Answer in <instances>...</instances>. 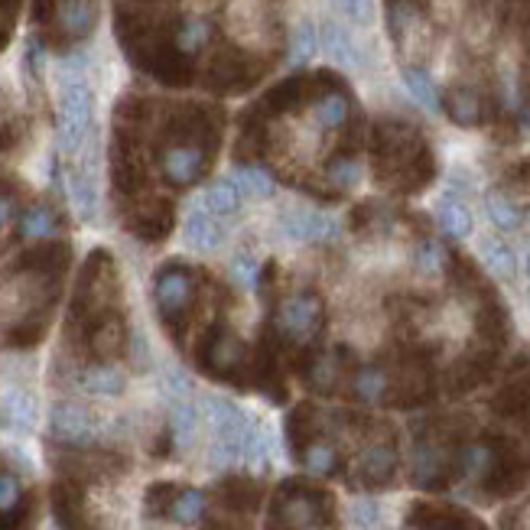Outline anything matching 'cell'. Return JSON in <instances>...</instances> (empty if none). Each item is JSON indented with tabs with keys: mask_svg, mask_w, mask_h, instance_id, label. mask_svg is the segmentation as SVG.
<instances>
[{
	"mask_svg": "<svg viewBox=\"0 0 530 530\" xmlns=\"http://www.w3.org/2000/svg\"><path fill=\"white\" fill-rule=\"evenodd\" d=\"M209 36H212L209 20L192 17V20L183 23V27H179V33H176V46L183 49L186 56H192V53H199V49H202L205 43H209Z\"/></svg>",
	"mask_w": 530,
	"mask_h": 530,
	"instance_id": "33",
	"label": "cell"
},
{
	"mask_svg": "<svg viewBox=\"0 0 530 530\" xmlns=\"http://www.w3.org/2000/svg\"><path fill=\"white\" fill-rule=\"evenodd\" d=\"M361 179V166L355 160H339L329 166V183L335 189H355Z\"/></svg>",
	"mask_w": 530,
	"mask_h": 530,
	"instance_id": "37",
	"label": "cell"
},
{
	"mask_svg": "<svg viewBox=\"0 0 530 530\" xmlns=\"http://www.w3.org/2000/svg\"><path fill=\"white\" fill-rule=\"evenodd\" d=\"M14 215H17V202L10 196H0V228L14 222Z\"/></svg>",
	"mask_w": 530,
	"mask_h": 530,
	"instance_id": "43",
	"label": "cell"
},
{
	"mask_svg": "<svg viewBox=\"0 0 530 530\" xmlns=\"http://www.w3.org/2000/svg\"><path fill=\"white\" fill-rule=\"evenodd\" d=\"M69 196H72V205L79 218L85 222H95L98 215V189H95V176L85 173L82 166L79 170H69Z\"/></svg>",
	"mask_w": 530,
	"mask_h": 530,
	"instance_id": "17",
	"label": "cell"
},
{
	"mask_svg": "<svg viewBox=\"0 0 530 530\" xmlns=\"http://www.w3.org/2000/svg\"><path fill=\"white\" fill-rule=\"evenodd\" d=\"M173 495H176V488H173L170 482L153 485V488H150V495H147V514H150V517L166 514V508H170Z\"/></svg>",
	"mask_w": 530,
	"mask_h": 530,
	"instance_id": "39",
	"label": "cell"
},
{
	"mask_svg": "<svg viewBox=\"0 0 530 530\" xmlns=\"http://www.w3.org/2000/svg\"><path fill=\"white\" fill-rule=\"evenodd\" d=\"M98 23V0H56V30L62 40H88Z\"/></svg>",
	"mask_w": 530,
	"mask_h": 530,
	"instance_id": "7",
	"label": "cell"
},
{
	"mask_svg": "<svg viewBox=\"0 0 530 530\" xmlns=\"http://www.w3.org/2000/svg\"><path fill=\"white\" fill-rule=\"evenodd\" d=\"M322 49H326V56L335 62V66H345V69H355L358 66V46L355 40L348 36L345 27H339V23H326L322 27Z\"/></svg>",
	"mask_w": 530,
	"mask_h": 530,
	"instance_id": "13",
	"label": "cell"
},
{
	"mask_svg": "<svg viewBox=\"0 0 530 530\" xmlns=\"http://www.w3.org/2000/svg\"><path fill=\"white\" fill-rule=\"evenodd\" d=\"M485 212L491 218V225L501 228V231H517L524 225V215L521 209L504 196V192H488V199H485Z\"/></svg>",
	"mask_w": 530,
	"mask_h": 530,
	"instance_id": "26",
	"label": "cell"
},
{
	"mask_svg": "<svg viewBox=\"0 0 530 530\" xmlns=\"http://www.w3.org/2000/svg\"><path fill=\"white\" fill-rule=\"evenodd\" d=\"M335 378H339V365H335L332 358H319L313 371H309V381H313L316 387H329Z\"/></svg>",
	"mask_w": 530,
	"mask_h": 530,
	"instance_id": "41",
	"label": "cell"
},
{
	"mask_svg": "<svg viewBox=\"0 0 530 530\" xmlns=\"http://www.w3.org/2000/svg\"><path fill=\"white\" fill-rule=\"evenodd\" d=\"M332 4L339 7L342 17L358 23V27H368V23L374 20V4H371V0H332Z\"/></svg>",
	"mask_w": 530,
	"mask_h": 530,
	"instance_id": "38",
	"label": "cell"
},
{
	"mask_svg": "<svg viewBox=\"0 0 530 530\" xmlns=\"http://www.w3.org/2000/svg\"><path fill=\"white\" fill-rule=\"evenodd\" d=\"M56 517L62 530H88L85 527V508H82V495L69 485L56 488Z\"/></svg>",
	"mask_w": 530,
	"mask_h": 530,
	"instance_id": "23",
	"label": "cell"
},
{
	"mask_svg": "<svg viewBox=\"0 0 530 530\" xmlns=\"http://www.w3.org/2000/svg\"><path fill=\"white\" fill-rule=\"evenodd\" d=\"M4 413L17 433H30L36 426V400L27 391H10L4 397Z\"/></svg>",
	"mask_w": 530,
	"mask_h": 530,
	"instance_id": "24",
	"label": "cell"
},
{
	"mask_svg": "<svg viewBox=\"0 0 530 530\" xmlns=\"http://www.w3.org/2000/svg\"><path fill=\"white\" fill-rule=\"evenodd\" d=\"M248 365V348L225 329H218L209 345H205V368H209L215 378H238V371Z\"/></svg>",
	"mask_w": 530,
	"mask_h": 530,
	"instance_id": "5",
	"label": "cell"
},
{
	"mask_svg": "<svg viewBox=\"0 0 530 530\" xmlns=\"http://www.w3.org/2000/svg\"><path fill=\"white\" fill-rule=\"evenodd\" d=\"M436 218H439V225H443L446 235L459 238V241L469 238V235H472V228H475L469 205L459 202L456 196H443V199L436 202Z\"/></svg>",
	"mask_w": 530,
	"mask_h": 530,
	"instance_id": "14",
	"label": "cell"
},
{
	"mask_svg": "<svg viewBox=\"0 0 530 530\" xmlns=\"http://www.w3.org/2000/svg\"><path fill=\"white\" fill-rule=\"evenodd\" d=\"M183 235H186V244L192 251H215L218 244H222V228L215 225V218L209 212H192L186 218V228H183Z\"/></svg>",
	"mask_w": 530,
	"mask_h": 530,
	"instance_id": "16",
	"label": "cell"
},
{
	"mask_svg": "<svg viewBox=\"0 0 530 530\" xmlns=\"http://www.w3.org/2000/svg\"><path fill=\"white\" fill-rule=\"evenodd\" d=\"M124 348V322L121 319H105L92 332V352L98 358H114Z\"/></svg>",
	"mask_w": 530,
	"mask_h": 530,
	"instance_id": "27",
	"label": "cell"
},
{
	"mask_svg": "<svg viewBox=\"0 0 530 530\" xmlns=\"http://www.w3.org/2000/svg\"><path fill=\"white\" fill-rule=\"evenodd\" d=\"M205 508H209V498H205V491L199 488H183V491H176L173 501H170V508H166V517H173L176 524H199L202 517H205Z\"/></svg>",
	"mask_w": 530,
	"mask_h": 530,
	"instance_id": "18",
	"label": "cell"
},
{
	"mask_svg": "<svg viewBox=\"0 0 530 530\" xmlns=\"http://www.w3.org/2000/svg\"><path fill=\"white\" fill-rule=\"evenodd\" d=\"M79 387L95 397H118L124 391V374L114 365H92L79 374Z\"/></svg>",
	"mask_w": 530,
	"mask_h": 530,
	"instance_id": "15",
	"label": "cell"
},
{
	"mask_svg": "<svg viewBox=\"0 0 530 530\" xmlns=\"http://www.w3.org/2000/svg\"><path fill=\"white\" fill-rule=\"evenodd\" d=\"M397 472V452L387 446V443H374L358 456L355 462V478L358 485H368V488H378L387 485Z\"/></svg>",
	"mask_w": 530,
	"mask_h": 530,
	"instance_id": "10",
	"label": "cell"
},
{
	"mask_svg": "<svg viewBox=\"0 0 530 530\" xmlns=\"http://www.w3.org/2000/svg\"><path fill=\"white\" fill-rule=\"evenodd\" d=\"M378 517H381L378 501L358 498V501L352 504V524H355V527H374V524H378Z\"/></svg>",
	"mask_w": 530,
	"mask_h": 530,
	"instance_id": "40",
	"label": "cell"
},
{
	"mask_svg": "<svg viewBox=\"0 0 530 530\" xmlns=\"http://www.w3.org/2000/svg\"><path fill=\"white\" fill-rule=\"evenodd\" d=\"M235 183L241 186V192H251L254 199H270L277 189L274 176H270L267 170H261V166H241Z\"/></svg>",
	"mask_w": 530,
	"mask_h": 530,
	"instance_id": "31",
	"label": "cell"
},
{
	"mask_svg": "<svg viewBox=\"0 0 530 530\" xmlns=\"http://www.w3.org/2000/svg\"><path fill=\"white\" fill-rule=\"evenodd\" d=\"M166 381H170L176 397H189V378H186L183 371H170V374H166Z\"/></svg>",
	"mask_w": 530,
	"mask_h": 530,
	"instance_id": "42",
	"label": "cell"
},
{
	"mask_svg": "<svg viewBox=\"0 0 530 530\" xmlns=\"http://www.w3.org/2000/svg\"><path fill=\"white\" fill-rule=\"evenodd\" d=\"M85 56H72L62 66V88H59V147L66 153L82 150L88 131H92V88L85 75Z\"/></svg>",
	"mask_w": 530,
	"mask_h": 530,
	"instance_id": "1",
	"label": "cell"
},
{
	"mask_svg": "<svg viewBox=\"0 0 530 530\" xmlns=\"http://www.w3.org/2000/svg\"><path fill=\"white\" fill-rule=\"evenodd\" d=\"M59 231V218L49 205H33V209L20 218V238L27 241H46Z\"/></svg>",
	"mask_w": 530,
	"mask_h": 530,
	"instance_id": "20",
	"label": "cell"
},
{
	"mask_svg": "<svg viewBox=\"0 0 530 530\" xmlns=\"http://www.w3.org/2000/svg\"><path fill=\"white\" fill-rule=\"evenodd\" d=\"M274 517H277V524L287 530H309L322 521L319 498L313 495V491H293V495H283Z\"/></svg>",
	"mask_w": 530,
	"mask_h": 530,
	"instance_id": "9",
	"label": "cell"
},
{
	"mask_svg": "<svg viewBox=\"0 0 530 530\" xmlns=\"http://www.w3.org/2000/svg\"><path fill=\"white\" fill-rule=\"evenodd\" d=\"M49 433L66 446H92L95 443V417L79 404H56L49 410Z\"/></svg>",
	"mask_w": 530,
	"mask_h": 530,
	"instance_id": "4",
	"label": "cell"
},
{
	"mask_svg": "<svg viewBox=\"0 0 530 530\" xmlns=\"http://www.w3.org/2000/svg\"><path fill=\"white\" fill-rule=\"evenodd\" d=\"M241 202H244V192L235 179H215V183L205 186V192H202V209L209 215H218V218L238 215Z\"/></svg>",
	"mask_w": 530,
	"mask_h": 530,
	"instance_id": "12",
	"label": "cell"
},
{
	"mask_svg": "<svg viewBox=\"0 0 530 530\" xmlns=\"http://www.w3.org/2000/svg\"><path fill=\"white\" fill-rule=\"evenodd\" d=\"M446 111L456 124H478V118H482V98L472 88H456L446 101Z\"/></svg>",
	"mask_w": 530,
	"mask_h": 530,
	"instance_id": "28",
	"label": "cell"
},
{
	"mask_svg": "<svg viewBox=\"0 0 530 530\" xmlns=\"http://www.w3.org/2000/svg\"><path fill=\"white\" fill-rule=\"evenodd\" d=\"M348 111H352L348 98L342 92H329V95H322L316 101L313 118H316V124L322 127V131H339V127H345V121H348Z\"/></svg>",
	"mask_w": 530,
	"mask_h": 530,
	"instance_id": "21",
	"label": "cell"
},
{
	"mask_svg": "<svg viewBox=\"0 0 530 530\" xmlns=\"http://www.w3.org/2000/svg\"><path fill=\"white\" fill-rule=\"evenodd\" d=\"M170 426H173L176 446H179V449H186V446L192 443V436H196V430H199V410H196V404H192L189 397H176Z\"/></svg>",
	"mask_w": 530,
	"mask_h": 530,
	"instance_id": "22",
	"label": "cell"
},
{
	"mask_svg": "<svg viewBox=\"0 0 530 530\" xmlns=\"http://www.w3.org/2000/svg\"><path fill=\"white\" fill-rule=\"evenodd\" d=\"M300 465L309 475H335L339 469V452H335L332 443H322V439H309L306 449L300 452Z\"/></svg>",
	"mask_w": 530,
	"mask_h": 530,
	"instance_id": "19",
	"label": "cell"
},
{
	"mask_svg": "<svg viewBox=\"0 0 530 530\" xmlns=\"http://www.w3.org/2000/svg\"><path fill=\"white\" fill-rule=\"evenodd\" d=\"M192 293H196V280H192L189 270H183V267L160 270L157 283H153V300H157L160 319L170 329H179V319L186 316Z\"/></svg>",
	"mask_w": 530,
	"mask_h": 530,
	"instance_id": "2",
	"label": "cell"
},
{
	"mask_svg": "<svg viewBox=\"0 0 530 530\" xmlns=\"http://www.w3.org/2000/svg\"><path fill=\"white\" fill-rule=\"evenodd\" d=\"M413 261H417L420 274L436 277V274H443V267H446V248L439 241H423L417 254H413Z\"/></svg>",
	"mask_w": 530,
	"mask_h": 530,
	"instance_id": "34",
	"label": "cell"
},
{
	"mask_svg": "<svg viewBox=\"0 0 530 530\" xmlns=\"http://www.w3.org/2000/svg\"><path fill=\"white\" fill-rule=\"evenodd\" d=\"M524 270H527V277H530V248H527V257H524Z\"/></svg>",
	"mask_w": 530,
	"mask_h": 530,
	"instance_id": "44",
	"label": "cell"
},
{
	"mask_svg": "<svg viewBox=\"0 0 530 530\" xmlns=\"http://www.w3.org/2000/svg\"><path fill=\"white\" fill-rule=\"evenodd\" d=\"M404 85H407V92L417 98L426 111H439V108H443V105H439V92H436L433 79L423 69H413V66L404 69Z\"/></svg>",
	"mask_w": 530,
	"mask_h": 530,
	"instance_id": "30",
	"label": "cell"
},
{
	"mask_svg": "<svg viewBox=\"0 0 530 530\" xmlns=\"http://www.w3.org/2000/svg\"><path fill=\"white\" fill-rule=\"evenodd\" d=\"M277 329L287 335L290 342H313L322 329V303L313 293H296L283 300L277 309Z\"/></svg>",
	"mask_w": 530,
	"mask_h": 530,
	"instance_id": "3",
	"label": "cell"
},
{
	"mask_svg": "<svg viewBox=\"0 0 530 530\" xmlns=\"http://www.w3.org/2000/svg\"><path fill=\"white\" fill-rule=\"evenodd\" d=\"M319 49V33L313 23H300V27L293 30V40H290V62L293 66H306L309 59L316 56Z\"/></svg>",
	"mask_w": 530,
	"mask_h": 530,
	"instance_id": "32",
	"label": "cell"
},
{
	"mask_svg": "<svg viewBox=\"0 0 530 530\" xmlns=\"http://www.w3.org/2000/svg\"><path fill=\"white\" fill-rule=\"evenodd\" d=\"M205 166V157L199 147L192 144H176V147H166L163 157H160V170L163 176L170 179L173 186H189L196 183L199 173Z\"/></svg>",
	"mask_w": 530,
	"mask_h": 530,
	"instance_id": "11",
	"label": "cell"
},
{
	"mask_svg": "<svg viewBox=\"0 0 530 530\" xmlns=\"http://www.w3.org/2000/svg\"><path fill=\"white\" fill-rule=\"evenodd\" d=\"M482 261H485V267H488L498 280H511L514 270H517L514 251H511L501 238H485V241H482Z\"/></svg>",
	"mask_w": 530,
	"mask_h": 530,
	"instance_id": "25",
	"label": "cell"
},
{
	"mask_svg": "<svg viewBox=\"0 0 530 530\" xmlns=\"http://www.w3.org/2000/svg\"><path fill=\"white\" fill-rule=\"evenodd\" d=\"M280 231L290 241H335L342 235V228L335 218L322 212H306V209H290L280 215Z\"/></svg>",
	"mask_w": 530,
	"mask_h": 530,
	"instance_id": "6",
	"label": "cell"
},
{
	"mask_svg": "<svg viewBox=\"0 0 530 530\" xmlns=\"http://www.w3.org/2000/svg\"><path fill=\"white\" fill-rule=\"evenodd\" d=\"M23 504V485L14 472H0V514H10Z\"/></svg>",
	"mask_w": 530,
	"mask_h": 530,
	"instance_id": "35",
	"label": "cell"
},
{
	"mask_svg": "<svg viewBox=\"0 0 530 530\" xmlns=\"http://www.w3.org/2000/svg\"><path fill=\"white\" fill-rule=\"evenodd\" d=\"M205 417L212 423V433L215 439H222V443H244V433H248L251 420L244 417L238 404H231V400L209 394L205 397Z\"/></svg>",
	"mask_w": 530,
	"mask_h": 530,
	"instance_id": "8",
	"label": "cell"
},
{
	"mask_svg": "<svg viewBox=\"0 0 530 530\" xmlns=\"http://www.w3.org/2000/svg\"><path fill=\"white\" fill-rule=\"evenodd\" d=\"M352 394L365 404H378L387 397V374L381 368H361L352 378Z\"/></svg>",
	"mask_w": 530,
	"mask_h": 530,
	"instance_id": "29",
	"label": "cell"
},
{
	"mask_svg": "<svg viewBox=\"0 0 530 530\" xmlns=\"http://www.w3.org/2000/svg\"><path fill=\"white\" fill-rule=\"evenodd\" d=\"M257 270H261V264H257V257L251 251H241V254L231 257V277H235L241 287H254Z\"/></svg>",
	"mask_w": 530,
	"mask_h": 530,
	"instance_id": "36",
	"label": "cell"
}]
</instances>
